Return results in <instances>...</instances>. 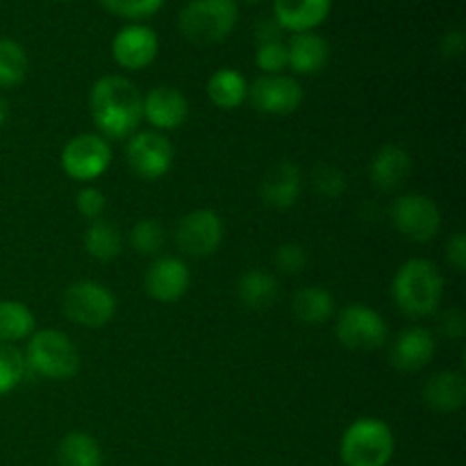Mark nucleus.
Listing matches in <instances>:
<instances>
[{
    "mask_svg": "<svg viewBox=\"0 0 466 466\" xmlns=\"http://www.w3.org/2000/svg\"><path fill=\"white\" fill-rule=\"evenodd\" d=\"M291 309H294L296 319L308 326H321V323L330 321L335 314V299L326 287L309 285L296 291L294 300H291Z\"/></svg>",
    "mask_w": 466,
    "mask_h": 466,
    "instance_id": "nucleus-23",
    "label": "nucleus"
},
{
    "mask_svg": "<svg viewBox=\"0 0 466 466\" xmlns=\"http://www.w3.org/2000/svg\"><path fill=\"white\" fill-rule=\"evenodd\" d=\"M464 50V36L462 32H449V35L444 36V41H441V53L446 55V57H460Z\"/></svg>",
    "mask_w": 466,
    "mask_h": 466,
    "instance_id": "nucleus-38",
    "label": "nucleus"
},
{
    "mask_svg": "<svg viewBox=\"0 0 466 466\" xmlns=\"http://www.w3.org/2000/svg\"><path fill=\"white\" fill-rule=\"evenodd\" d=\"M100 3L116 16L127 18V21H141V18L157 14L167 0H100Z\"/></svg>",
    "mask_w": 466,
    "mask_h": 466,
    "instance_id": "nucleus-32",
    "label": "nucleus"
},
{
    "mask_svg": "<svg viewBox=\"0 0 466 466\" xmlns=\"http://www.w3.org/2000/svg\"><path fill=\"white\" fill-rule=\"evenodd\" d=\"M59 466H103V451L89 432H68L57 446Z\"/></svg>",
    "mask_w": 466,
    "mask_h": 466,
    "instance_id": "nucleus-25",
    "label": "nucleus"
},
{
    "mask_svg": "<svg viewBox=\"0 0 466 466\" xmlns=\"http://www.w3.org/2000/svg\"><path fill=\"white\" fill-rule=\"evenodd\" d=\"M35 332V314L21 300H0V341L16 344Z\"/></svg>",
    "mask_w": 466,
    "mask_h": 466,
    "instance_id": "nucleus-26",
    "label": "nucleus"
},
{
    "mask_svg": "<svg viewBox=\"0 0 466 466\" xmlns=\"http://www.w3.org/2000/svg\"><path fill=\"white\" fill-rule=\"evenodd\" d=\"M126 155L132 173L144 177V180H159L173 167L171 141L157 130L137 132L127 144Z\"/></svg>",
    "mask_w": 466,
    "mask_h": 466,
    "instance_id": "nucleus-10",
    "label": "nucleus"
},
{
    "mask_svg": "<svg viewBox=\"0 0 466 466\" xmlns=\"http://www.w3.org/2000/svg\"><path fill=\"white\" fill-rule=\"evenodd\" d=\"M441 330L451 339H462L466 332V317L460 308H451L449 312H444L441 317Z\"/></svg>",
    "mask_w": 466,
    "mask_h": 466,
    "instance_id": "nucleus-36",
    "label": "nucleus"
},
{
    "mask_svg": "<svg viewBox=\"0 0 466 466\" xmlns=\"http://www.w3.org/2000/svg\"><path fill=\"white\" fill-rule=\"evenodd\" d=\"M423 400L437 412H455L466 400V380L458 371H440L423 385Z\"/></svg>",
    "mask_w": 466,
    "mask_h": 466,
    "instance_id": "nucleus-21",
    "label": "nucleus"
},
{
    "mask_svg": "<svg viewBox=\"0 0 466 466\" xmlns=\"http://www.w3.org/2000/svg\"><path fill=\"white\" fill-rule=\"evenodd\" d=\"M89 107L100 135L123 139L132 135L144 118V96L127 77L103 76L91 86Z\"/></svg>",
    "mask_w": 466,
    "mask_h": 466,
    "instance_id": "nucleus-1",
    "label": "nucleus"
},
{
    "mask_svg": "<svg viewBox=\"0 0 466 466\" xmlns=\"http://www.w3.org/2000/svg\"><path fill=\"white\" fill-rule=\"evenodd\" d=\"M332 0H273V21L280 30L314 32L328 18Z\"/></svg>",
    "mask_w": 466,
    "mask_h": 466,
    "instance_id": "nucleus-17",
    "label": "nucleus"
},
{
    "mask_svg": "<svg viewBox=\"0 0 466 466\" xmlns=\"http://www.w3.org/2000/svg\"><path fill=\"white\" fill-rule=\"evenodd\" d=\"M412 173V157L408 150L399 144H385L371 159L369 167V177H371L373 187L380 191H394Z\"/></svg>",
    "mask_w": 466,
    "mask_h": 466,
    "instance_id": "nucleus-19",
    "label": "nucleus"
},
{
    "mask_svg": "<svg viewBox=\"0 0 466 466\" xmlns=\"http://www.w3.org/2000/svg\"><path fill=\"white\" fill-rule=\"evenodd\" d=\"M330 46L317 32H299L287 44V66L299 76H314L326 68Z\"/></svg>",
    "mask_w": 466,
    "mask_h": 466,
    "instance_id": "nucleus-20",
    "label": "nucleus"
},
{
    "mask_svg": "<svg viewBox=\"0 0 466 466\" xmlns=\"http://www.w3.org/2000/svg\"><path fill=\"white\" fill-rule=\"evenodd\" d=\"M62 309L73 323L96 330V328L107 326L116 314V296L109 291V287L100 285L96 280L73 282L64 291Z\"/></svg>",
    "mask_w": 466,
    "mask_h": 466,
    "instance_id": "nucleus-6",
    "label": "nucleus"
},
{
    "mask_svg": "<svg viewBox=\"0 0 466 466\" xmlns=\"http://www.w3.org/2000/svg\"><path fill=\"white\" fill-rule=\"evenodd\" d=\"M176 241L189 258H209L223 241V221L214 209H194L177 223Z\"/></svg>",
    "mask_w": 466,
    "mask_h": 466,
    "instance_id": "nucleus-11",
    "label": "nucleus"
},
{
    "mask_svg": "<svg viewBox=\"0 0 466 466\" xmlns=\"http://www.w3.org/2000/svg\"><path fill=\"white\" fill-rule=\"evenodd\" d=\"M164 239H167L164 228L153 218H144V221L135 223L130 230V246L139 255H157L162 250Z\"/></svg>",
    "mask_w": 466,
    "mask_h": 466,
    "instance_id": "nucleus-30",
    "label": "nucleus"
},
{
    "mask_svg": "<svg viewBox=\"0 0 466 466\" xmlns=\"http://www.w3.org/2000/svg\"><path fill=\"white\" fill-rule=\"evenodd\" d=\"M30 71V59H27L25 48L18 41L0 39V89H12L25 80Z\"/></svg>",
    "mask_w": 466,
    "mask_h": 466,
    "instance_id": "nucleus-28",
    "label": "nucleus"
},
{
    "mask_svg": "<svg viewBox=\"0 0 466 466\" xmlns=\"http://www.w3.org/2000/svg\"><path fill=\"white\" fill-rule=\"evenodd\" d=\"M314 189L326 198H339L346 191V176L341 168L332 167V164H321L314 171Z\"/></svg>",
    "mask_w": 466,
    "mask_h": 466,
    "instance_id": "nucleus-33",
    "label": "nucleus"
},
{
    "mask_svg": "<svg viewBox=\"0 0 466 466\" xmlns=\"http://www.w3.org/2000/svg\"><path fill=\"white\" fill-rule=\"evenodd\" d=\"M189 116V100L176 86H153L144 96V118L153 130L168 132L177 130Z\"/></svg>",
    "mask_w": 466,
    "mask_h": 466,
    "instance_id": "nucleus-14",
    "label": "nucleus"
},
{
    "mask_svg": "<svg viewBox=\"0 0 466 466\" xmlns=\"http://www.w3.org/2000/svg\"><path fill=\"white\" fill-rule=\"evenodd\" d=\"M25 373L27 367L21 350L14 344H3L0 341V396L16 390L23 378H25Z\"/></svg>",
    "mask_w": 466,
    "mask_h": 466,
    "instance_id": "nucleus-29",
    "label": "nucleus"
},
{
    "mask_svg": "<svg viewBox=\"0 0 466 466\" xmlns=\"http://www.w3.org/2000/svg\"><path fill=\"white\" fill-rule=\"evenodd\" d=\"M7 118H9V103H7V98L0 94V127L7 123Z\"/></svg>",
    "mask_w": 466,
    "mask_h": 466,
    "instance_id": "nucleus-39",
    "label": "nucleus"
},
{
    "mask_svg": "<svg viewBox=\"0 0 466 466\" xmlns=\"http://www.w3.org/2000/svg\"><path fill=\"white\" fill-rule=\"evenodd\" d=\"M446 258H449L451 267L458 273H464L466 268V239L462 232H455L446 244Z\"/></svg>",
    "mask_w": 466,
    "mask_h": 466,
    "instance_id": "nucleus-37",
    "label": "nucleus"
},
{
    "mask_svg": "<svg viewBox=\"0 0 466 466\" xmlns=\"http://www.w3.org/2000/svg\"><path fill=\"white\" fill-rule=\"evenodd\" d=\"M250 103L258 112L271 114V116H285L294 114L305 98L303 86L299 80L289 76H262L248 86Z\"/></svg>",
    "mask_w": 466,
    "mask_h": 466,
    "instance_id": "nucleus-12",
    "label": "nucleus"
},
{
    "mask_svg": "<svg viewBox=\"0 0 466 466\" xmlns=\"http://www.w3.org/2000/svg\"><path fill=\"white\" fill-rule=\"evenodd\" d=\"M396 440L391 428L380 419L364 417L346 428L339 455L346 466H387L394 458Z\"/></svg>",
    "mask_w": 466,
    "mask_h": 466,
    "instance_id": "nucleus-5",
    "label": "nucleus"
},
{
    "mask_svg": "<svg viewBox=\"0 0 466 466\" xmlns=\"http://www.w3.org/2000/svg\"><path fill=\"white\" fill-rule=\"evenodd\" d=\"M76 208L82 217L96 221V218L103 217L105 208H107V198H105V194L98 187H85V189L77 191Z\"/></svg>",
    "mask_w": 466,
    "mask_h": 466,
    "instance_id": "nucleus-34",
    "label": "nucleus"
},
{
    "mask_svg": "<svg viewBox=\"0 0 466 466\" xmlns=\"http://www.w3.org/2000/svg\"><path fill=\"white\" fill-rule=\"evenodd\" d=\"M300 189H303V176L294 162H278L264 176L259 185V196L268 208L289 209L299 200Z\"/></svg>",
    "mask_w": 466,
    "mask_h": 466,
    "instance_id": "nucleus-18",
    "label": "nucleus"
},
{
    "mask_svg": "<svg viewBox=\"0 0 466 466\" xmlns=\"http://www.w3.org/2000/svg\"><path fill=\"white\" fill-rule=\"evenodd\" d=\"M244 3H262V0H244Z\"/></svg>",
    "mask_w": 466,
    "mask_h": 466,
    "instance_id": "nucleus-40",
    "label": "nucleus"
},
{
    "mask_svg": "<svg viewBox=\"0 0 466 466\" xmlns=\"http://www.w3.org/2000/svg\"><path fill=\"white\" fill-rule=\"evenodd\" d=\"M237 296L246 309L262 312V309L273 308V303L280 296V285L264 268H250L237 282Z\"/></svg>",
    "mask_w": 466,
    "mask_h": 466,
    "instance_id": "nucleus-22",
    "label": "nucleus"
},
{
    "mask_svg": "<svg viewBox=\"0 0 466 466\" xmlns=\"http://www.w3.org/2000/svg\"><path fill=\"white\" fill-rule=\"evenodd\" d=\"M391 221L403 237L417 244H428L440 235L441 212L431 196L405 194L396 198L391 208Z\"/></svg>",
    "mask_w": 466,
    "mask_h": 466,
    "instance_id": "nucleus-9",
    "label": "nucleus"
},
{
    "mask_svg": "<svg viewBox=\"0 0 466 466\" xmlns=\"http://www.w3.org/2000/svg\"><path fill=\"white\" fill-rule=\"evenodd\" d=\"M208 96L218 109H237L248 98V82L235 68H218L208 80Z\"/></svg>",
    "mask_w": 466,
    "mask_h": 466,
    "instance_id": "nucleus-24",
    "label": "nucleus"
},
{
    "mask_svg": "<svg viewBox=\"0 0 466 466\" xmlns=\"http://www.w3.org/2000/svg\"><path fill=\"white\" fill-rule=\"evenodd\" d=\"M435 350V335L428 328H405L403 332H399V337L394 339V346H391V364L399 371L405 373L421 371V369H426L432 362Z\"/></svg>",
    "mask_w": 466,
    "mask_h": 466,
    "instance_id": "nucleus-16",
    "label": "nucleus"
},
{
    "mask_svg": "<svg viewBox=\"0 0 466 466\" xmlns=\"http://www.w3.org/2000/svg\"><path fill=\"white\" fill-rule=\"evenodd\" d=\"M159 53V36L153 27L130 23L121 27L112 39L114 62L127 71H141L150 66Z\"/></svg>",
    "mask_w": 466,
    "mask_h": 466,
    "instance_id": "nucleus-13",
    "label": "nucleus"
},
{
    "mask_svg": "<svg viewBox=\"0 0 466 466\" xmlns=\"http://www.w3.org/2000/svg\"><path fill=\"white\" fill-rule=\"evenodd\" d=\"M146 291L159 303H176L191 285L189 267L180 258H157L146 271Z\"/></svg>",
    "mask_w": 466,
    "mask_h": 466,
    "instance_id": "nucleus-15",
    "label": "nucleus"
},
{
    "mask_svg": "<svg viewBox=\"0 0 466 466\" xmlns=\"http://www.w3.org/2000/svg\"><path fill=\"white\" fill-rule=\"evenodd\" d=\"M255 64L264 76H278L287 68V44L282 39L259 41Z\"/></svg>",
    "mask_w": 466,
    "mask_h": 466,
    "instance_id": "nucleus-31",
    "label": "nucleus"
},
{
    "mask_svg": "<svg viewBox=\"0 0 466 466\" xmlns=\"http://www.w3.org/2000/svg\"><path fill=\"white\" fill-rule=\"evenodd\" d=\"M308 264V253H305L303 246L299 244H282L276 250V267L280 268L287 276H296L300 273Z\"/></svg>",
    "mask_w": 466,
    "mask_h": 466,
    "instance_id": "nucleus-35",
    "label": "nucleus"
},
{
    "mask_svg": "<svg viewBox=\"0 0 466 466\" xmlns=\"http://www.w3.org/2000/svg\"><path fill=\"white\" fill-rule=\"evenodd\" d=\"M391 296L408 317H431L444 299V276L431 259H408L391 280Z\"/></svg>",
    "mask_w": 466,
    "mask_h": 466,
    "instance_id": "nucleus-2",
    "label": "nucleus"
},
{
    "mask_svg": "<svg viewBox=\"0 0 466 466\" xmlns=\"http://www.w3.org/2000/svg\"><path fill=\"white\" fill-rule=\"evenodd\" d=\"M64 173L71 180L77 182H91L98 180L112 164V148H109L107 139L96 132H82V135L73 137L62 150Z\"/></svg>",
    "mask_w": 466,
    "mask_h": 466,
    "instance_id": "nucleus-8",
    "label": "nucleus"
},
{
    "mask_svg": "<svg viewBox=\"0 0 466 466\" xmlns=\"http://www.w3.org/2000/svg\"><path fill=\"white\" fill-rule=\"evenodd\" d=\"M239 21L237 0H189L177 16V27L196 46L221 44Z\"/></svg>",
    "mask_w": 466,
    "mask_h": 466,
    "instance_id": "nucleus-3",
    "label": "nucleus"
},
{
    "mask_svg": "<svg viewBox=\"0 0 466 466\" xmlns=\"http://www.w3.org/2000/svg\"><path fill=\"white\" fill-rule=\"evenodd\" d=\"M23 358L27 371L48 380H68L80 371V353L73 339L53 328L32 332Z\"/></svg>",
    "mask_w": 466,
    "mask_h": 466,
    "instance_id": "nucleus-4",
    "label": "nucleus"
},
{
    "mask_svg": "<svg viewBox=\"0 0 466 466\" xmlns=\"http://www.w3.org/2000/svg\"><path fill=\"white\" fill-rule=\"evenodd\" d=\"M85 250L98 262H112L123 250L121 232L114 223L96 218L85 232Z\"/></svg>",
    "mask_w": 466,
    "mask_h": 466,
    "instance_id": "nucleus-27",
    "label": "nucleus"
},
{
    "mask_svg": "<svg viewBox=\"0 0 466 466\" xmlns=\"http://www.w3.org/2000/svg\"><path fill=\"white\" fill-rule=\"evenodd\" d=\"M337 339L350 350H376L390 339L387 321L364 303L346 305L337 317Z\"/></svg>",
    "mask_w": 466,
    "mask_h": 466,
    "instance_id": "nucleus-7",
    "label": "nucleus"
}]
</instances>
